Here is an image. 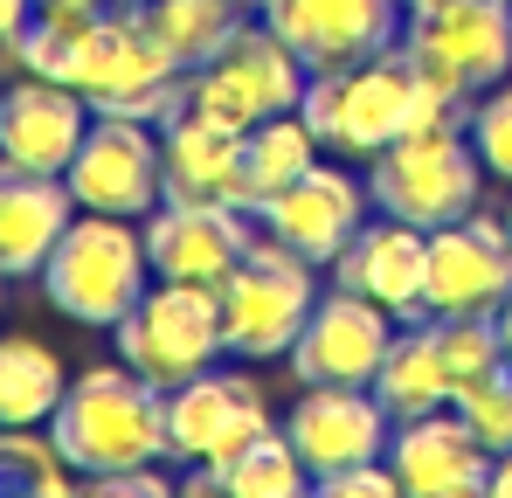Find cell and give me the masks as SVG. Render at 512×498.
Returning <instances> with one entry per match:
<instances>
[{
  "mask_svg": "<svg viewBox=\"0 0 512 498\" xmlns=\"http://www.w3.org/2000/svg\"><path fill=\"white\" fill-rule=\"evenodd\" d=\"M49 436L63 443V457L77 464L84 485L167 464V388H153L125 360L84 367V374H70L63 402L49 415Z\"/></svg>",
  "mask_w": 512,
  "mask_h": 498,
  "instance_id": "cell-1",
  "label": "cell"
},
{
  "mask_svg": "<svg viewBox=\"0 0 512 498\" xmlns=\"http://www.w3.org/2000/svg\"><path fill=\"white\" fill-rule=\"evenodd\" d=\"M77 90L90 97V111H118V118H146V125H173L187 111V70L146 21V0H111L90 21L84 56H77Z\"/></svg>",
  "mask_w": 512,
  "mask_h": 498,
  "instance_id": "cell-2",
  "label": "cell"
},
{
  "mask_svg": "<svg viewBox=\"0 0 512 498\" xmlns=\"http://www.w3.org/2000/svg\"><path fill=\"white\" fill-rule=\"evenodd\" d=\"M42 298L70 319V326L111 332L153 284V263H146V229L125 222V215H84L63 229V243L49 249V263L35 270Z\"/></svg>",
  "mask_w": 512,
  "mask_h": 498,
  "instance_id": "cell-3",
  "label": "cell"
},
{
  "mask_svg": "<svg viewBox=\"0 0 512 498\" xmlns=\"http://www.w3.org/2000/svg\"><path fill=\"white\" fill-rule=\"evenodd\" d=\"M222 339L243 367H263V360H284L291 339L305 332L312 305H319V263L298 256L291 243H277L263 222H256L250 256L222 277Z\"/></svg>",
  "mask_w": 512,
  "mask_h": 498,
  "instance_id": "cell-4",
  "label": "cell"
},
{
  "mask_svg": "<svg viewBox=\"0 0 512 498\" xmlns=\"http://www.w3.org/2000/svg\"><path fill=\"white\" fill-rule=\"evenodd\" d=\"M367 194H374V215L443 229V222L478 208L485 160H478L464 125H416V132H402L395 146H381L367 160Z\"/></svg>",
  "mask_w": 512,
  "mask_h": 498,
  "instance_id": "cell-5",
  "label": "cell"
},
{
  "mask_svg": "<svg viewBox=\"0 0 512 498\" xmlns=\"http://www.w3.org/2000/svg\"><path fill=\"white\" fill-rule=\"evenodd\" d=\"M409 97H416V70H409V56L395 42L381 56L346 63V70H312L298 111H305V125L319 132L326 153L367 166L381 146H395L409 132Z\"/></svg>",
  "mask_w": 512,
  "mask_h": 498,
  "instance_id": "cell-6",
  "label": "cell"
},
{
  "mask_svg": "<svg viewBox=\"0 0 512 498\" xmlns=\"http://www.w3.org/2000/svg\"><path fill=\"white\" fill-rule=\"evenodd\" d=\"M305 83H312L305 56L263 14H250L229 35L222 56H208V63L187 70V111H201V118H215L229 132H250V125L277 118V111H298Z\"/></svg>",
  "mask_w": 512,
  "mask_h": 498,
  "instance_id": "cell-7",
  "label": "cell"
},
{
  "mask_svg": "<svg viewBox=\"0 0 512 498\" xmlns=\"http://www.w3.org/2000/svg\"><path fill=\"white\" fill-rule=\"evenodd\" d=\"M111 339H118V360L132 374H146L153 388H180L229 353L222 298L208 284H173V277H153L146 298L111 326Z\"/></svg>",
  "mask_w": 512,
  "mask_h": 498,
  "instance_id": "cell-8",
  "label": "cell"
},
{
  "mask_svg": "<svg viewBox=\"0 0 512 498\" xmlns=\"http://www.w3.org/2000/svg\"><path fill=\"white\" fill-rule=\"evenodd\" d=\"M402 49L416 77L478 97L512 77V0H423L402 21Z\"/></svg>",
  "mask_w": 512,
  "mask_h": 498,
  "instance_id": "cell-9",
  "label": "cell"
},
{
  "mask_svg": "<svg viewBox=\"0 0 512 498\" xmlns=\"http://www.w3.org/2000/svg\"><path fill=\"white\" fill-rule=\"evenodd\" d=\"M263 429H270V395L243 367L215 360L194 381L167 388V464H180V471H222Z\"/></svg>",
  "mask_w": 512,
  "mask_h": 498,
  "instance_id": "cell-10",
  "label": "cell"
},
{
  "mask_svg": "<svg viewBox=\"0 0 512 498\" xmlns=\"http://www.w3.org/2000/svg\"><path fill=\"white\" fill-rule=\"evenodd\" d=\"M63 187L84 215H125L146 222L167 201V166H160V125L146 118H118V111H90V132L77 160L63 166Z\"/></svg>",
  "mask_w": 512,
  "mask_h": 498,
  "instance_id": "cell-11",
  "label": "cell"
},
{
  "mask_svg": "<svg viewBox=\"0 0 512 498\" xmlns=\"http://www.w3.org/2000/svg\"><path fill=\"white\" fill-rule=\"evenodd\" d=\"M512 291V236L506 215H457L443 229H429V277L423 305L429 319H492Z\"/></svg>",
  "mask_w": 512,
  "mask_h": 498,
  "instance_id": "cell-12",
  "label": "cell"
},
{
  "mask_svg": "<svg viewBox=\"0 0 512 498\" xmlns=\"http://www.w3.org/2000/svg\"><path fill=\"white\" fill-rule=\"evenodd\" d=\"M395 312H381L374 298H360V291H319V305H312V319L305 332L291 339V353H284V367L298 374V388H319V381H340V388H374V367H381V353H388V339H395Z\"/></svg>",
  "mask_w": 512,
  "mask_h": 498,
  "instance_id": "cell-13",
  "label": "cell"
},
{
  "mask_svg": "<svg viewBox=\"0 0 512 498\" xmlns=\"http://www.w3.org/2000/svg\"><path fill=\"white\" fill-rule=\"evenodd\" d=\"M139 229H146V263H153V277L208 284V291H222V277H229L256 243V215L236 208V201H160Z\"/></svg>",
  "mask_w": 512,
  "mask_h": 498,
  "instance_id": "cell-14",
  "label": "cell"
},
{
  "mask_svg": "<svg viewBox=\"0 0 512 498\" xmlns=\"http://www.w3.org/2000/svg\"><path fill=\"white\" fill-rule=\"evenodd\" d=\"M250 14H263L305 56V70H346L360 56H381L402 42L409 21L402 0H250Z\"/></svg>",
  "mask_w": 512,
  "mask_h": 498,
  "instance_id": "cell-15",
  "label": "cell"
},
{
  "mask_svg": "<svg viewBox=\"0 0 512 498\" xmlns=\"http://www.w3.org/2000/svg\"><path fill=\"white\" fill-rule=\"evenodd\" d=\"M284 436L298 443L312 485L333 478V471H353V464H374L388 457V436H395V415L381 409L374 388H340V381H319L305 388L291 409H284Z\"/></svg>",
  "mask_w": 512,
  "mask_h": 498,
  "instance_id": "cell-16",
  "label": "cell"
},
{
  "mask_svg": "<svg viewBox=\"0 0 512 498\" xmlns=\"http://www.w3.org/2000/svg\"><path fill=\"white\" fill-rule=\"evenodd\" d=\"M367 208H374L367 180H360L353 166H326L319 160V166H305L284 194H270V201L256 208V222H263L277 243H291L298 256H312V263L326 270V263L360 236Z\"/></svg>",
  "mask_w": 512,
  "mask_h": 498,
  "instance_id": "cell-17",
  "label": "cell"
},
{
  "mask_svg": "<svg viewBox=\"0 0 512 498\" xmlns=\"http://www.w3.org/2000/svg\"><path fill=\"white\" fill-rule=\"evenodd\" d=\"M326 277L346 284V291H360V298H374L381 312H395L402 326L409 319H429L423 305V277H429V229L416 222H395V215H381V222H360V236L326 263Z\"/></svg>",
  "mask_w": 512,
  "mask_h": 498,
  "instance_id": "cell-18",
  "label": "cell"
},
{
  "mask_svg": "<svg viewBox=\"0 0 512 498\" xmlns=\"http://www.w3.org/2000/svg\"><path fill=\"white\" fill-rule=\"evenodd\" d=\"M90 132V97L77 83L14 77L0 97V160L21 173H63Z\"/></svg>",
  "mask_w": 512,
  "mask_h": 498,
  "instance_id": "cell-19",
  "label": "cell"
},
{
  "mask_svg": "<svg viewBox=\"0 0 512 498\" xmlns=\"http://www.w3.org/2000/svg\"><path fill=\"white\" fill-rule=\"evenodd\" d=\"M388 464H395L402 492H416V498H478L485 478H492V450L471 436V422L457 409H429V415L395 422Z\"/></svg>",
  "mask_w": 512,
  "mask_h": 498,
  "instance_id": "cell-20",
  "label": "cell"
},
{
  "mask_svg": "<svg viewBox=\"0 0 512 498\" xmlns=\"http://www.w3.org/2000/svg\"><path fill=\"white\" fill-rule=\"evenodd\" d=\"M70 222H77V201L63 173H21L0 160V270L7 277H35Z\"/></svg>",
  "mask_w": 512,
  "mask_h": 498,
  "instance_id": "cell-21",
  "label": "cell"
},
{
  "mask_svg": "<svg viewBox=\"0 0 512 498\" xmlns=\"http://www.w3.org/2000/svg\"><path fill=\"white\" fill-rule=\"evenodd\" d=\"M160 166H167V201H236L243 208V132L180 111L160 125Z\"/></svg>",
  "mask_w": 512,
  "mask_h": 498,
  "instance_id": "cell-22",
  "label": "cell"
},
{
  "mask_svg": "<svg viewBox=\"0 0 512 498\" xmlns=\"http://www.w3.org/2000/svg\"><path fill=\"white\" fill-rule=\"evenodd\" d=\"M374 395H381V409L395 415V422L429 415V409H450L457 388H450V367H443V346H436V319L395 326L381 367H374Z\"/></svg>",
  "mask_w": 512,
  "mask_h": 498,
  "instance_id": "cell-23",
  "label": "cell"
},
{
  "mask_svg": "<svg viewBox=\"0 0 512 498\" xmlns=\"http://www.w3.org/2000/svg\"><path fill=\"white\" fill-rule=\"evenodd\" d=\"M70 388V367L49 339L35 332H0V429H35L49 422Z\"/></svg>",
  "mask_w": 512,
  "mask_h": 498,
  "instance_id": "cell-24",
  "label": "cell"
},
{
  "mask_svg": "<svg viewBox=\"0 0 512 498\" xmlns=\"http://www.w3.org/2000/svg\"><path fill=\"white\" fill-rule=\"evenodd\" d=\"M319 132L305 125V111H277V118H263L243 132V208H263L270 194H284L305 166H319Z\"/></svg>",
  "mask_w": 512,
  "mask_h": 498,
  "instance_id": "cell-25",
  "label": "cell"
},
{
  "mask_svg": "<svg viewBox=\"0 0 512 498\" xmlns=\"http://www.w3.org/2000/svg\"><path fill=\"white\" fill-rule=\"evenodd\" d=\"M146 21L180 56V70H194V63L229 49V35L250 21V0H146Z\"/></svg>",
  "mask_w": 512,
  "mask_h": 498,
  "instance_id": "cell-26",
  "label": "cell"
},
{
  "mask_svg": "<svg viewBox=\"0 0 512 498\" xmlns=\"http://www.w3.org/2000/svg\"><path fill=\"white\" fill-rule=\"evenodd\" d=\"M305 485H312V471H305L298 443H291L277 422L256 436L250 450H236V457L222 464V492L229 498H298Z\"/></svg>",
  "mask_w": 512,
  "mask_h": 498,
  "instance_id": "cell-27",
  "label": "cell"
},
{
  "mask_svg": "<svg viewBox=\"0 0 512 498\" xmlns=\"http://www.w3.org/2000/svg\"><path fill=\"white\" fill-rule=\"evenodd\" d=\"M70 485H84L77 478V464L63 457V443L49 436V422H35V429H7V443H0V492H70Z\"/></svg>",
  "mask_w": 512,
  "mask_h": 498,
  "instance_id": "cell-28",
  "label": "cell"
},
{
  "mask_svg": "<svg viewBox=\"0 0 512 498\" xmlns=\"http://www.w3.org/2000/svg\"><path fill=\"white\" fill-rule=\"evenodd\" d=\"M436 346H443L450 388H471V381H485L492 367H506L499 319H436Z\"/></svg>",
  "mask_w": 512,
  "mask_h": 498,
  "instance_id": "cell-29",
  "label": "cell"
},
{
  "mask_svg": "<svg viewBox=\"0 0 512 498\" xmlns=\"http://www.w3.org/2000/svg\"><path fill=\"white\" fill-rule=\"evenodd\" d=\"M464 132H471V146H478L485 173L512 187V77H499L492 90H478V97H471Z\"/></svg>",
  "mask_w": 512,
  "mask_h": 498,
  "instance_id": "cell-30",
  "label": "cell"
},
{
  "mask_svg": "<svg viewBox=\"0 0 512 498\" xmlns=\"http://www.w3.org/2000/svg\"><path fill=\"white\" fill-rule=\"evenodd\" d=\"M450 409L471 422V436L499 457V450H512V367H492L485 381H471V388H457L450 395Z\"/></svg>",
  "mask_w": 512,
  "mask_h": 498,
  "instance_id": "cell-31",
  "label": "cell"
},
{
  "mask_svg": "<svg viewBox=\"0 0 512 498\" xmlns=\"http://www.w3.org/2000/svg\"><path fill=\"white\" fill-rule=\"evenodd\" d=\"M312 492H326V498H395V492H402V478H395V464H388V457H374V464H353V471L319 478Z\"/></svg>",
  "mask_w": 512,
  "mask_h": 498,
  "instance_id": "cell-32",
  "label": "cell"
},
{
  "mask_svg": "<svg viewBox=\"0 0 512 498\" xmlns=\"http://www.w3.org/2000/svg\"><path fill=\"white\" fill-rule=\"evenodd\" d=\"M28 21H35V0H0V42H14Z\"/></svg>",
  "mask_w": 512,
  "mask_h": 498,
  "instance_id": "cell-33",
  "label": "cell"
},
{
  "mask_svg": "<svg viewBox=\"0 0 512 498\" xmlns=\"http://www.w3.org/2000/svg\"><path fill=\"white\" fill-rule=\"evenodd\" d=\"M485 492L512 498V450H499V457H492V478H485Z\"/></svg>",
  "mask_w": 512,
  "mask_h": 498,
  "instance_id": "cell-34",
  "label": "cell"
},
{
  "mask_svg": "<svg viewBox=\"0 0 512 498\" xmlns=\"http://www.w3.org/2000/svg\"><path fill=\"white\" fill-rule=\"evenodd\" d=\"M492 319H499V346H506V367H512V291H506V305H499Z\"/></svg>",
  "mask_w": 512,
  "mask_h": 498,
  "instance_id": "cell-35",
  "label": "cell"
},
{
  "mask_svg": "<svg viewBox=\"0 0 512 498\" xmlns=\"http://www.w3.org/2000/svg\"><path fill=\"white\" fill-rule=\"evenodd\" d=\"M0 305H7V270H0Z\"/></svg>",
  "mask_w": 512,
  "mask_h": 498,
  "instance_id": "cell-36",
  "label": "cell"
},
{
  "mask_svg": "<svg viewBox=\"0 0 512 498\" xmlns=\"http://www.w3.org/2000/svg\"><path fill=\"white\" fill-rule=\"evenodd\" d=\"M506 236H512V208H506Z\"/></svg>",
  "mask_w": 512,
  "mask_h": 498,
  "instance_id": "cell-37",
  "label": "cell"
},
{
  "mask_svg": "<svg viewBox=\"0 0 512 498\" xmlns=\"http://www.w3.org/2000/svg\"><path fill=\"white\" fill-rule=\"evenodd\" d=\"M402 7H423V0H402Z\"/></svg>",
  "mask_w": 512,
  "mask_h": 498,
  "instance_id": "cell-38",
  "label": "cell"
},
{
  "mask_svg": "<svg viewBox=\"0 0 512 498\" xmlns=\"http://www.w3.org/2000/svg\"><path fill=\"white\" fill-rule=\"evenodd\" d=\"M0 97H7V83H0Z\"/></svg>",
  "mask_w": 512,
  "mask_h": 498,
  "instance_id": "cell-39",
  "label": "cell"
},
{
  "mask_svg": "<svg viewBox=\"0 0 512 498\" xmlns=\"http://www.w3.org/2000/svg\"><path fill=\"white\" fill-rule=\"evenodd\" d=\"M0 443H7V429H0Z\"/></svg>",
  "mask_w": 512,
  "mask_h": 498,
  "instance_id": "cell-40",
  "label": "cell"
}]
</instances>
